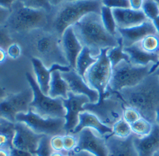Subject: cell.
Instances as JSON below:
<instances>
[{
	"instance_id": "53",
	"label": "cell",
	"mask_w": 159,
	"mask_h": 156,
	"mask_svg": "<svg viewBox=\"0 0 159 156\" xmlns=\"http://www.w3.org/2000/svg\"><path fill=\"white\" fill-rule=\"evenodd\" d=\"M154 156H159V152L158 153H157V154H155Z\"/></svg>"
},
{
	"instance_id": "38",
	"label": "cell",
	"mask_w": 159,
	"mask_h": 156,
	"mask_svg": "<svg viewBox=\"0 0 159 156\" xmlns=\"http://www.w3.org/2000/svg\"><path fill=\"white\" fill-rule=\"evenodd\" d=\"M0 42H1V49L7 50L9 47L12 45V40L9 37V34L5 29H1V37H0Z\"/></svg>"
},
{
	"instance_id": "14",
	"label": "cell",
	"mask_w": 159,
	"mask_h": 156,
	"mask_svg": "<svg viewBox=\"0 0 159 156\" xmlns=\"http://www.w3.org/2000/svg\"><path fill=\"white\" fill-rule=\"evenodd\" d=\"M118 33L120 35V40L123 47H130L142 41L149 35H157V29L150 20L146 21L142 25L130 28H118Z\"/></svg>"
},
{
	"instance_id": "5",
	"label": "cell",
	"mask_w": 159,
	"mask_h": 156,
	"mask_svg": "<svg viewBox=\"0 0 159 156\" xmlns=\"http://www.w3.org/2000/svg\"><path fill=\"white\" fill-rule=\"evenodd\" d=\"M12 7L7 25L15 32H26L42 28L47 25V11L43 9L27 7L19 1Z\"/></svg>"
},
{
	"instance_id": "31",
	"label": "cell",
	"mask_w": 159,
	"mask_h": 156,
	"mask_svg": "<svg viewBox=\"0 0 159 156\" xmlns=\"http://www.w3.org/2000/svg\"><path fill=\"white\" fill-rule=\"evenodd\" d=\"M141 10L150 21L159 16V6L156 0H144Z\"/></svg>"
},
{
	"instance_id": "4",
	"label": "cell",
	"mask_w": 159,
	"mask_h": 156,
	"mask_svg": "<svg viewBox=\"0 0 159 156\" xmlns=\"http://www.w3.org/2000/svg\"><path fill=\"white\" fill-rule=\"evenodd\" d=\"M153 65L134 66L130 62L122 61L112 68V74L109 87L111 91H121L124 89L139 85L150 74Z\"/></svg>"
},
{
	"instance_id": "50",
	"label": "cell",
	"mask_w": 159,
	"mask_h": 156,
	"mask_svg": "<svg viewBox=\"0 0 159 156\" xmlns=\"http://www.w3.org/2000/svg\"><path fill=\"white\" fill-rule=\"evenodd\" d=\"M51 156H64L62 154H61V152H54Z\"/></svg>"
},
{
	"instance_id": "20",
	"label": "cell",
	"mask_w": 159,
	"mask_h": 156,
	"mask_svg": "<svg viewBox=\"0 0 159 156\" xmlns=\"http://www.w3.org/2000/svg\"><path fill=\"white\" fill-rule=\"evenodd\" d=\"M118 28H130L142 25L148 19L142 10L132 8L112 9Z\"/></svg>"
},
{
	"instance_id": "3",
	"label": "cell",
	"mask_w": 159,
	"mask_h": 156,
	"mask_svg": "<svg viewBox=\"0 0 159 156\" xmlns=\"http://www.w3.org/2000/svg\"><path fill=\"white\" fill-rule=\"evenodd\" d=\"M102 0H77L66 2L57 13L53 25L56 32L62 36L68 27L73 26L88 14H101Z\"/></svg>"
},
{
	"instance_id": "51",
	"label": "cell",
	"mask_w": 159,
	"mask_h": 156,
	"mask_svg": "<svg viewBox=\"0 0 159 156\" xmlns=\"http://www.w3.org/2000/svg\"><path fill=\"white\" fill-rule=\"evenodd\" d=\"M153 74H155L156 75H157V76H158V78H159V66L157 67V69H156V70H155V72H154Z\"/></svg>"
},
{
	"instance_id": "29",
	"label": "cell",
	"mask_w": 159,
	"mask_h": 156,
	"mask_svg": "<svg viewBox=\"0 0 159 156\" xmlns=\"http://www.w3.org/2000/svg\"><path fill=\"white\" fill-rule=\"evenodd\" d=\"M112 135L120 138H127L132 135L131 126L123 118H119L112 126Z\"/></svg>"
},
{
	"instance_id": "2",
	"label": "cell",
	"mask_w": 159,
	"mask_h": 156,
	"mask_svg": "<svg viewBox=\"0 0 159 156\" xmlns=\"http://www.w3.org/2000/svg\"><path fill=\"white\" fill-rule=\"evenodd\" d=\"M123 96L130 107L137 109L142 118L156 123V111L159 106V78L149 74L139 85L124 89Z\"/></svg>"
},
{
	"instance_id": "9",
	"label": "cell",
	"mask_w": 159,
	"mask_h": 156,
	"mask_svg": "<svg viewBox=\"0 0 159 156\" xmlns=\"http://www.w3.org/2000/svg\"><path fill=\"white\" fill-rule=\"evenodd\" d=\"M34 97V91L30 87L19 93L8 95L2 99L0 103L1 118L16 123V118L19 113H27L31 110Z\"/></svg>"
},
{
	"instance_id": "7",
	"label": "cell",
	"mask_w": 159,
	"mask_h": 156,
	"mask_svg": "<svg viewBox=\"0 0 159 156\" xmlns=\"http://www.w3.org/2000/svg\"><path fill=\"white\" fill-rule=\"evenodd\" d=\"M108 49H101L97 61L88 69L84 75V80L87 84L93 90L97 91L100 95L98 105H102L106 98V89L109 86L112 74V67L107 56Z\"/></svg>"
},
{
	"instance_id": "36",
	"label": "cell",
	"mask_w": 159,
	"mask_h": 156,
	"mask_svg": "<svg viewBox=\"0 0 159 156\" xmlns=\"http://www.w3.org/2000/svg\"><path fill=\"white\" fill-rule=\"evenodd\" d=\"M63 143H64V151L66 152H74L77 145V137L76 136L67 134L63 136Z\"/></svg>"
},
{
	"instance_id": "40",
	"label": "cell",
	"mask_w": 159,
	"mask_h": 156,
	"mask_svg": "<svg viewBox=\"0 0 159 156\" xmlns=\"http://www.w3.org/2000/svg\"><path fill=\"white\" fill-rule=\"evenodd\" d=\"M10 154H11V156H36V154H32L30 152L20 150V149H17V148L15 147H13L10 150Z\"/></svg>"
},
{
	"instance_id": "11",
	"label": "cell",
	"mask_w": 159,
	"mask_h": 156,
	"mask_svg": "<svg viewBox=\"0 0 159 156\" xmlns=\"http://www.w3.org/2000/svg\"><path fill=\"white\" fill-rule=\"evenodd\" d=\"M63 103L67 111L65 117L66 131L67 134H72L79 123V114L84 111V105L90 103V100L85 95H78L69 91L68 97L63 99Z\"/></svg>"
},
{
	"instance_id": "27",
	"label": "cell",
	"mask_w": 159,
	"mask_h": 156,
	"mask_svg": "<svg viewBox=\"0 0 159 156\" xmlns=\"http://www.w3.org/2000/svg\"><path fill=\"white\" fill-rule=\"evenodd\" d=\"M101 18H102V25L105 27V29L107 30V32L111 33V35L116 36L118 32V27L116 25V21L112 13V9L104 7H102L101 10Z\"/></svg>"
},
{
	"instance_id": "49",
	"label": "cell",
	"mask_w": 159,
	"mask_h": 156,
	"mask_svg": "<svg viewBox=\"0 0 159 156\" xmlns=\"http://www.w3.org/2000/svg\"><path fill=\"white\" fill-rule=\"evenodd\" d=\"M159 125V106L157 109V111H156V123Z\"/></svg>"
},
{
	"instance_id": "45",
	"label": "cell",
	"mask_w": 159,
	"mask_h": 156,
	"mask_svg": "<svg viewBox=\"0 0 159 156\" xmlns=\"http://www.w3.org/2000/svg\"><path fill=\"white\" fill-rule=\"evenodd\" d=\"M0 156H11V154H10V150L1 148V150H0Z\"/></svg>"
},
{
	"instance_id": "25",
	"label": "cell",
	"mask_w": 159,
	"mask_h": 156,
	"mask_svg": "<svg viewBox=\"0 0 159 156\" xmlns=\"http://www.w3.org/2000/svg\"><path fill=\"white\" fill-rule=\"evenodd\" d=\"M37 50L43 56H52L58 51V46L56 41L50 36H43L36 43Z\"/></svg>"
},
{
	"instance_id": "35",
	"label": "cell",
	"mask_w": 159,
	"mask_h": 156,
	"mask_svg": "<svg viewBox=\"0 0 159 156\" xmlns=\"http://www.w3.org/2000/svg\"><path fill=\"white\" fill-rule=\"evenodd\" d=\"M102 6L111 9L130 8L129 0H102Z\"/></svg>"
},
{
	"instance_id": "6",
	"label": "cell",
	"mask_w": 159,
	"mask_h": 156,
	"mask_svg": "<svg viewBox=\"0 0 159 156\" xmlns=\"http://www.w3.org/2000/svg\"><path fill=\"white\" fill-rule=\"evenodd\" d=\"M30 87L34 91V100L31 104V110L43 118H65L66 109L62 98H52L41 90L36 79L30 73L25 74Z\"/></svg>"
},
{
	"instance_id": "22",
	"label": "cell",
	"mask_w": 159,
	"mask_h": 156,
	"mask_svg": "<svg viewBox=\"0 0 159 156\" xmlns=\"http://www.w3.org/2000/svg\"><path fill=\"white\" fill-rule=\"evenodd\" d=\"M61 73L60 71H55L51 75L48 95L52 98L67 99L68 97V84L62 77Z\"/></svg>"
},
{
	"instance_id": "34",
	"label": "cell",
	"mask_w": 159,
	"mask_h": 156,
	"mask_svg": "<svg viewBox=\"0 0 159 156\" xmlns=\"http://www.w3.org/2000/svg\"><path fill=\"white\" fill-rule=\"evenodd\" d=\"M122 118L128 123L131 125V124L135 123L136 121H138L140 118H142V116L137 109L132 107H128L123 110Z\"/></svg>"
},
{
	"instance_id": "48",
	"label": "cell",
	"mask_w": 159,
	"mask_h": 156,
	"mask_svg": "<svg viewBox=\"0 0 159 156\" xmlns=\"http://www.w3.org/2000/svg\"><path fill=\"white\" fill-rule=\"evenodd\" d=\"M159 66V59H158V62L157 63V64H155V65H153L152 66V67H151V69H150V74H152L154 72H155V70Z\"/></svg>"
},
{
	"instance_id": "10",
	"label": "cell",
	"mask_w": 159,
	"mask_h": 156,
	"mask_svg": "<svg viewBox=\"0 0 159 156\" xmlns=\"http://www.w3.org/2000/svg\"><path fill=\"white\" fill-rule=\"evenodd\" d=\"M77 145L74 152H88L94 156H108L105 137L91 128H84L75 135Z\"/></svg>"
},
{
	"instance_id": "23",
	"label": "cell",
	"mask_w": 159,
	"mask_h": 156,
	"mask_svg": "<svg viewBox=\"0 0 159 156\" xmlns=\"http://www.w3.org/2000/svg\"><path fill=\"white\" fill-rule=\"evenodd\" d=\"M16 134V123L11 122L6 118H1L0 122V145L1 148L11 150L13 140Z\"/></svg>"
},
{
	"instance_id": "44",
	"label": "cell",
	"mask_w": 159,
	"mask_h": 156,
	"mask_svg": "<svg viewBox=\"0 0 159 156\" xmlns=\"http://www.w3.org/2000/svg\"><path fill=\"white\" fill-rule=\"evenodd\" d=\"M67 2V0H49L50 4L51 5V7H56V6H59L61 4H63L64 2Z\"/></svg>"
},
{
	"instance_id": "37",
	"label": "cell",
	"mask_w": 159,
	"mask_h": 156,
	"mask_svg": "<svg viewBox=\"0 0 159 156\" xmlns=\"http://www.w3.org/2000/svg\"><path fill=\"white\" fill-rule=\"evenodd\" d=\"M50 145L55 152H61L64 150L63 136H55L50 138Z\"/></svg>"
},
{
	"instance_id": "17",
	"label": "cell",
	"mask_w": 159,
	"mask_h": 156,
	"mask_svg": "<svg viewBox=\"0 0 159 156\" xmlns=\"http://www.w3.org/2000/svg\"><path fill=\"white\" fill-rule=\"evenodd\" d=\"M134 145L139 156H154L159 152V125L154 124L149 135L139 137L134 135Z\"/></svg>"
},
{
	"instance_id": "43",
	"label": "cell",
	"mask_w": 159,
	"mask_h": 156,
	"mask_svg": "<svg viewBox=\"0 0 159 156\" xmlns=\"http://www.w3.org/2000/svg\"><path fill=\"white\" fill-rule=\"evenodd\" d=\"M72 156H94L92 154L88 153V152H84V151H81V152H72L71 154Z\"/></svg>"
},
{
	"instance_id": "1",
	"label": "cell",
	"mask_w": 159,
	"mask_h": 156,
	"mask_svg": "<svg viewBox=\"0 0 159 156\" xmlns=\"http://www.w3.org/2000/svg\"><path fill=\"white\" fill-rule=\"evenodd\" d=\"M73 28L81 44L91 49L92 54L93 50H97L100 54L101 49L114 48L120 41V38L107 32L102 25L101 14L91 13L86 15L73 25Z\"/></svg>"
},
{
	"instance_id": "55",
	"label": "cell",
	"mask_w": 159,
	"mask_h": 156,
	"mask_svg": "<svg viewBox=\"0 0 159 156\" xmlns=\"http://www.w3.org/2000/svg\"><path fill=\"white\" fill-rule=\"evenodd\" d=\"M64 156H72V155H64Z\"/></svg>"
},
{
	"instance_id": "42",
	"label": "cell",
	"mask_w": 159,
	"mask_h": 156,
	"mask_svg": "<svg viewBox=\"0 0 159 156\" xmlns=\"http://www.w3.org/2000/svg\"><path fill=\"white\" fill-rule=\"evenodd\" d=\"M16 0H0V5L2 8H7L11 10V7L15 4Z\"/></svg>"
},
{
	"instance_id": "28",
	"label": "cell",
	"mask_w": 159,
	"mask_h": 156,
	"mask_svg": "<svg viewBox=\"0 0 159 156\" xmlns=\"http://www.w3.org/2000/svg\"><path fill=\"white\" fill-rule=\"evenodd\" d=\"M153 125L154 124L151 123L150 121H148L145 118H140L138 121L130 125L132 134L137 136H139V137L146 136L151 133L152 128H153Z\"/></svg>"
},
{
	"instance_id": "15",
	"label": "cell",
	"mask_w": 159,
	"mask_h": 156,
	"mask_svg": "<svg viewBox=\"0 0 159 156\" xmlns=\"http://www.w3.org/2000/svg\"><path fill=\"white\" fill-rule=\"evenodd\" d=\"M31 61H32L33 67H34L36 81L38 82L42 92L45 94L49 93L50 82L53 72H55V71L67 72L72 69L69 66L60 65L59 63H53L49 68H47L42 60L37 58H32Z\"/></svg>"
},
{
	"instance_id": "33",
	"label": "cell",
	"mask_w": 159,
	"mask_h": 156,
	"mask_svg": "<svg viewBox=\"0 0 159 156\" xmlns=\"http://www.w3.org/2000/svg\"><path fill=\"white\" fill-rule=\"evenodd\" d=\"M24 6L34 9H43L45 11H50L51 5L49 0H18Z\"/></svg>"
},
{
	"instance_id": "24",
	"label": "cell",
	"mask_w": 159,
	"mask_h": 156,
	"mask_svg": "<svg viewBox=\"0 0 159 156\" xmlns=\"http://www.w3.org/2000/svg\"><path fill=\"white\" fill-rule=\"evenodd\" d=\"M97 61V58L93 56L91 49L87 47H84L76 59L75 71L84 78V75L88 69Z\"/></svg>"
},
{
	"instance_id": "12",
	"label": "cell",
	"mask_w": 159,
	"mask_h": 156,
	"mask_svg": "<svg viewBox=\"0 0 159 156\" xmlns=\"http://www.w3.org/2000/svg\"><path fill=\"white\" fill-rule=\"evenodd\" d=\"M43 135L37 134L25 123H16V134L13 140V146L20 150L35 154Z\"/></svg>"
},
{
	"instance_id": "39",
	"label": "cell",
	"mask_w": 159,
	"mask_h": 156,
	"mask_svg": "<svg viewBox=\"0 0 159 156\" xmlns=\"http://www.w3.org/2000/svg\"><path fill=\"white\" fill-rule=\"evenodd\" d=\"M21 52H22V49L20 48V46L16 43H13L7 50V55L10 58H14V59H16V58H19L21 56Z\"/></svg>"
},
{
	"instance_id": "8",
	"label": "cell",
	"mask_w": 159,
	"mask_h": 156,
	"mask_svg": "<svg viewBox=\"0 0 159 156\" xmlns=\"http://www.w3.org/2000/svg\"><path fill=\"white\" fill-rule=\"evenodd\" d=\"M16 120V122L25 123L35 133L40 135L51 137L67 135L65 118H43L33 110H30L27 113H19Z\"/></svg>"
},
{
	"instance_id": "16",
	"label": "cell",
	"mask_w": 159,
	"mask_h": 156,
	"mask_svg": "<svg viewBox=\"0 0 159 156\" xmlns=\"http://www.w3.org/2000/svg\"><path fill=\"white\" fill-rule=\"evenodd\" d=\"M84 46L77 39L73 26L68 27L62 34V49L68 66L75 69L76 59Z\"/></svg>"
},
{
	"instance_id": "19",
	"label": "cell",
	"mask_w": 159,
	"mask_h": 156,
	"mask_svg": "<svg viewBox=\"0 0 159 156\" xmlns=\"http://www.w3.org/2000/svg\"><path fill=\"white\" fill-rule=\"evenodd\" d=\"M84 128H91L105 138L112 135V128L102 122L97 116L89 111H82L79 114V123L73 130L72 135L78 134Z\"/></svg>"
},
{
	"instance_id": "41",
	"label": "cell",
	"mask_w": 159,
	"mask_h": 156,
	"mask_svg": "<svg viewBox=\"0 0 159 156\" xmlns=\"http://www.w3.org/2000/svg\"><path fill=\"white\" fill-rule=\"evenodd\" d=\"M144 0H129L130 8L134 10H141Z\"/></svg>"
},
{
	"instance_id": "46",
	"label": "cell",
	"mask_w": 159,
	"mask_h": 156,
	"mask_svg": "<svg viewBox=\"0 0 159 156\" xmlns=\"http://www.w3.org/2000/svg\"><path fill=\"white\" fill-rule=\"evenodd\" d=\"M153 22V24L155 25V27H156V29H157V35H158L159 37V16H157L155 20H153L152 21Z\"/></svg>"
},
{
	"instance_id": "54",
	"label": "cell",
	"mask_w": 159,
	"mask_h": 156,
	"mask_svg": "<svg viewBox=\"0 0 159 156\" xmlns=\"http://www.w3.org/2000/svg\"><path fill=\"white\" fill-rule=\"evenodd\" d=\"M157 2V4H158V6H159V0H156Z\"/></svg>"
},
{
	"instance_id": "47",
	"label": "cell",
	"mask_w": 159,
	"mask_h": 156,
	"mask_svg": "<svg viewBox=\"0 0 159 156\" xmlns=\"http://www.w3.org/2000/svg\"><path fill=\"white\" fill-rule=\"evenodd\" d=\"M6 51L7 50L1 49V51H0V53H1V62L5 61V59H6Z\"/></svg>"
},
{
	"instance_id": "32",
	"label": "cell",
	"mask_w": 159,
	"mask_h": 156,
	"mask_svg": "<svg viewBox=\"0 0 159 156\" xmlns=\"http://www.w3.org/2000/svg\"><path fill=\"white\" fill-rule=\"evenodd\" d=\"M50 138L51 136H43L40 141L39 146L37 148L35 154L36 156H51V154L55 152L50 145Z\"/></svg>"
},
{
	"instance_id": "30",
	"label": "cell",
	"mask_w": 159,
	"mask_h": 156,
	"mask_svg": "<svg viewBox=\"0 0 159 156\" xmlns=\"http://www.w3.org/2000/svg\"><path fill=\"white\" fill-rule=\"evenodd\" d=\"M140 45L145 51L159 55V37L158 35H149L140 41Z\"/></svg>"
},
{
	"instance_id": "21",
	"label": "cell",
	"mask_w": 159,
	"mask_h": 156,
	"mask_svg": "<svg viewBox=\"0 0 159 156\" xmlns=\"http://www.w3.org/2000/svg\"><path fill=\"white\" fill-rule=\"evenodd\" d=\"M124 51L129 56V62L134 66H145L155 65L158 62L159 55L145 51L141 48L140 42L130 47L124 48Z\"/></svg>"
},
{
	"instance_id": "18",
	"label": "cell",
	"mask_w": 159,
	"mask_h": 156,
	"mask_svg": "<svg viewBox=\"0 0 159 156\" xmlns=\"http://www.w3.org/2000/svg\"><path fill=\"white\" fill-rule=\"evenodd\" d=\"M133 138V134L127 138H120L114 135L107 136L105 139L108 147V156H139Z\"/></svg>"
},
{
	"instance_id": "13",
	"label": "cell",
	"mask_w": 159,
	"mask_h": 156,
	"mask_svg": "<svg viewBox=\"0 0 159 156\" xmlns=\"http://www.w3.org/2000/svg\"><path fill=\"white\" fill-rule=\"evenodd\" d=\"M61 75L67 82L69 91L78 95L87 96L90 100V103L92 104H97L99 102L100 95L98 91L91 88L85 82L84 77L78 74L75 69H71L67 72H62Z\"/></svg>"
},
{
	"instance_id": "52",
	"label": "cell",
	"mask_w": 159,
	"mask_h": 156,
	"mask_svg": "<svg viewBox=\"0 0 159 156\" xmlns=\"http://www.w3.org/2000/svg\"><path fill=\"white\" fill-rule=\"evenodd\" d=\"M72 1H77V0H67V2H72Z\"/></svg>"
},
{
	"instance_id": "26",
	"label": "cell",
	"mask_w": 159,
	"mask_h": 156,
	"mask_svg": "<svg viewBox=\"0 0 159 156\" xmlns=\"http://www.w3.org/2000/svg\"><path fill=\"white\" fill-rule=\"evenodd\" d=\"M107 56H108V58H109L112 68H114L122 61L129 62V56L124 51V47L122 45L121 40L118 46L108 49Z\"/></svg>"
}]
</instances>
